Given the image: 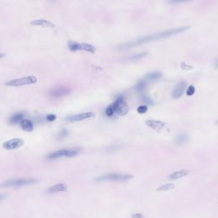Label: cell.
<instances>
[{
    "label": "cell",
    "mask_w": 218,
    "mask_h": 218,
    "mask_svg": "<svg viewBox=\"0 0 218 218\" xmlns=\"http://www.w3.org/2000/svg\"><path fill=\"white\" fill-rule=\"evenodd\" d=\"M187 29H188V27H179V28L166 30V31H163V32H157V33H154V34L141 37V38H139L135 39V40L131 41V42H129L127 44H124L123 45L120 46V49H130V48H132V47L141 45L145 44V43H149V42H152V41L160 40V39H163V38H169V37H171L173 35H177V34H179V33H182V32L187 31Z\"/></svg>",
    "instance_id": "6da1fadb"
},
{
    "label": "cell",
    "mask_w": 218,
    "mask_h": 218,
    "mask_svg": "<svg viewBox=\"0 0 218 218\" xmlns=\"http://www.w3.org/2000/svg\"><path fill=\"white\" fill-rule=\"evenodd\" d=\"M127 104L123 95H118L114 103L108 106L107 108L106 109V114L108 117H112L115 114L118 115H124L127 114Z\"/></svg>",
    "instance_id": "7a4b0ae2"
},
{
    "label": "cell",
    "mask_w": 218,
    "mask_h": 218,
    "mask_svg": "<svg viewBox=\"0 0 218 218\" xmlns=\"http://www.w3.org/2000/svg\"><path fill=\"white\" fill-rule=\"evenodd\" d=\"M80 152L79 148H63V149L57 150L55 152H53L47 156L48 159H56L61 158V157H67V158H71L74 157L78 154Z\"/></svg>",
    "instance_id": "3957f363"
},
{
    "label": "cell",
    "mask_w": 218,
    "mask_h": 218,
    "mask_svg": "<svg viewBox=\"0 0 218 218\" xmlns=\"http://www.w3.org/2000/svg\"><path fill=\"white\" fill-rule=\"evenodd\" d=\"M36 179L33 178H17V179H12L1 184L3 187H19L31 185L37 182Z\"/></svg>",
    "instance_id": "277c9868"
},
{
    "label": "cell",
    "mask_w": 218,
    "mask_h": 218,
    "mask_svg": "<svg viewBox=\"0 0 218 218\" xmlns=\"http://www.w3.org/2000/svg\"><path fill=\"white\" fill-rule=\"evenodd\" d=\"M38 81V78L35 76H27V77L19 78L15 79H12L5 83L6 86L19 87L23 85H28V84H34Z\"/></svg>",
    "instance_id": "5b68a950"
},
{
    "label": "cell",
    "mask_w": 218,
    "mask_h": 218,
    "mask_svg": "<svg viewBox=\"0 0 218 218\" xmlns=\"http://www.w3.org/2000/svg\"><path fill=\"white\" fill-rule=\"evenodd\" d=\"M132 178L131 175L128 174H118V173H111L107 174L104 176L95 178V182H107V181H114V182H118V181H128Z\"/></svg>",
    "instance_id": "8992f818"
},
{
    "label": "cell",
    "mask_w": 218,
    "mask_h": 218,
    "mask_svg": "<svg viewBox=\"0 0 218 218\" xmlns=\"http://www.w3.org/2000/svg\"><path fill=\"white\" fill-rule=\"evenodd\" d=\"M70 93V89L66 86H58L51 89L49 91V95L53 99H59L68 95Z\"/></svg>",
    "instance_id": "52a82bcc"
},
{
    "label": "cell",
    "mask_w": 218,
    "mask_h": 218,
    "mask_svg": "<svg viewBox=\"0 0 218 218\" xmlns=\"http://www.w3.org/2000/svg\"><path fill=\"white\" fill-rule=\"evenodd\" d=\"M24 145V141L21 138H13V139H10L9 141H5V143L3 144V147L6 150H15L18 149L20 147H21Z\"/></svg>",
    "instance_id": "ba28073f"
},
{
    "label": "cell",
    "mask_w": 218,
    "mask_h": 218,
    "mask_svg": "<svg viewBox=\"0 0 218 218\" xmlns=\"http://www.w3.org/2000/svg\"><path fill=\"white\" fill-rule=\"evenodd\" d=\"M94 116V114L91 112H87V113H82V114H76L73 116H69L67 118V121L68 122H78V121H82L85 120L88 118H92Z\"/></svg>",
    "instance_id": "9c48e42d"
},
{
    "label": "cell",
    "mask_w": 218,
    "mask_h": 218,
    "mask_svg": "<svg viewBox=\"0 0 218 218\" xmlns=\"http://www.w3.org/2000/svg\"><path fill=\"white\" fill-rule=\"evenodd\" d=\"M187 87V83L185 81L179 82L177 84V86L175 87V89L173 90L172 96L175 99H178L180 98L183 94V92L185 91Z\"/></svg>",
    "instance_id": "30bf717a"
},
{
    "label": "cell",
    "mask_w": 218,
    "mask_h": 218,
    "mask_svg": "<svg viewBox=\"0 0 218 218\" xmlns=\"http://www.w3.org/2000/svg\"><path fill=\"white\" fill-rule=\"evenodd\" d=\"M68 190V185L66 183H58L54 186L50 187L47 190L48 193H60V192H66Z\"/></svg>",
    "instance_id": "8fae6325"
},
{
    "label": "cell",
    "mask_w": 218,
    "mask_h": 218,
    "mask_svg": "<svg viewBox=\"0 0 218 218\" xmlns=\"http://www.w3.org/2000/svg\"><path fill=\"white\" fill-rule=\"evenodd\" d=\"M146 124H147V126H149L150 128L154 129L155 130H160L164 127H165V125H166L165 123L159 121V120H147Z\"/></svg>",
    "instance_id": "7c38bea8"
},
{
    "label": "cell",
    "mask_w": 218,
    "mask_h": 218,
    "mask_svg": "<svg viewBox=\"0 0 218 218\" xmlns=\"http://www.w3.org/2000/svg\"><path fill=\"white\" fill-rule=\"evenodd\" d=\"M32 25L33 26H38V27H47V28H54V24L52 22H50L47 20H44V19H38V20H35V21H32L31 22Z\"/></svg>",
    "instance_id": "4fadbf2b"
},
{
    "label": "cell",
    "mask_w": 218,
    "mask_h": 218,
    "mask_svg": "<svg viewBox=\"0 0 218 218\" xmlns=\"http://www.w3.org/2000/svg\"><path fill=\"white\" fill-rule=\"evenodd\" d=\"M21 124V126L23 130H25V131H27V132H31L33 130V129H34V125H33V124L31 120H29V119H23L21 122L20 123Z\"/></svg>",
    "instance_id": "5bb4252c"
},
{
    "label": "cell",
    "mask_w": 218,
    "mask_h": 218,
    "mask_svg": "<svg viewBox=\"0 0 218 218\" xmlns=\"http://www.w3.org/2000/svg\"><path fill=\"white\" fill-rule=\"evenodd\" d=\"M188 173H189V171L187 170H177L176 172H173L172 174H170L169 178H170V180H177V179H179V178H181V177H183L187 176V175H188Z\"/></svg>",
    "instance_id": "9a60e30c"
},
{
    "label": "cell",
    "mask_w": 218,
    "mask_h": 218,
    "mask_svg": "<svg viewBox=\"0 0 218 218\" xmlns=\"http://www.w3.org/2000/svg\"><path fill=\"white\" fill-rule=\"evenodd\" d=\"M161 77H162V73H159V72H152V73H147V74L146 75L144 80H145L146 82L155 81V80L159 79V78H160Z\"/></svg>",
    "instance_id": "2e32d148"
},
{
    "label": "cell",
    "mask_w": 218,
    "mask_h": 218,
    "mask_svg": "<svg viewBox=\"0 0 218 218\" xmlns=\"http://www.w3.org/2000/svg\"><path fill=\"white\" fill-rule=\"evenodd\" d=\"M23 119H24V114L22 113H17L10 117L9 123L12 124H19L21 122Z\"/></svg>",
    "instance_id": "e0dca14e"
},
{
    "label": "cell",
    "mask_w": 218,
    "mask_h": 218,
    "mask_svg": "<svg viewBox=\"0 0 218 218\" xmlns=\"http://www.w3.org/2000/svg\"><path fill=\"white\" fill-rule=\"evenodd\" d=\"M146 88H147V83L144 79H141V81L138 82V84L136 85V91L140 94H143Z\"/></svg>",
    "instance_id": "ac0fdd59"
},
{
    "label": "cell",
    "mask_w": 218,
    "mask_h": 218,
    "mask_svg": "<svg viewBox=\"0 0 218 218\" xmlns=\"http://www.w3.org/2000/svg\"><path fill=\"white\" fill-rule=\"evenodd\" d=\"M68 48L71 51H78V50H81V45L80 43L74 42V41H70L68 43Z\"/></svg>",
    "instance_id": "d6986e66"
},
{
    "label": "cell",
    "mask_w": 218,
    "mask_h": 218,
    "mask_svg": "<svg viewBox=\"0 0 218 218\" xmlns=\"http://www.w3.org/2000/svg\"><path fill=\"white\" fill-rule=\"evenodd\" d=\"M81 45V50H84L90 53H94L95 51V48L92 45L90 44H80Z\"/></svg>",
    "instance_id": "ffe728a7"
},
{
    "label": "cell",
    "mask_w": 218,
    "mask_h": 218,
    "mask_svg": "<svg viewBox=\"0 0 218 218\" xmlns=\"http://www.w3.org/2000/svg\"><path fill=\"white\" fill-rule=\"evenodd\" d=\"M187 141V136L185 134H181V135H178L176 138V142L178 145H182L183 143H185Z\"/></svg>",
    "instance_id": "44dd1931"
},
{
    "label": "cell",
    "mask_w": 218,
    "mask_h": 218,
    "mask_svg": "<svg viewBox=\"0 0 218 218\" xmlns=\"http://www.w3.org/2000/svg\"><path fill=\"white\" fill-rule=\"evenodd\" d=\"M175 187V185L172 184V183H168V184H164L162 186L159 187L158 188H157V190L158 191H169L170 190V189H172Z\"/></svg>",
    "instance_id": "7402d4cb"
},
{
    "label": "cell",
    "mask_w": 218,
    "mask_h": 218,
    "mask_svg": "<svg viewBox=\"0 0 218 218\" xmlns=\"http://www.w3.org/2000/svg\"><path fill=\"white\" fill-rule=\"evenodd\" d=\"M68 135V130H65V129H63V130H61L59 132V134H58V136H57V139H59V140L60 139H63V138H65Z\"/></svg>",
    "instance_id": "603a6c76"
},
{
    "label": "cell",
    "mask_w": 218,
    "mask_h": 218,
    "mask_svg": "<svg viewBox=\"0 0 218 218\" xmlns=\"http://www.w3.org/2000/svg\"><path fill=\"white\" fill-rule=\"evenodd\" d=\"M147 106H146V105L140 106V107L137 108V112H138L139 114H145V113H147Z\"/></svg>",
    "instance_id": "cb8c5ba5"
},
{
    "label": "cell",
    "mask_w": 218,
    "mask_h": 218,
    "mask_svg": "<svg viewBox=\"0 0 218 218\" xmlns=\"http://www.w3.org/2000/svg\"><path fill=\"white\" fill-rule=\"evenodd\" d=\"M194 92H195V88H194V86L190 85V86L187 88V95L191 96V95H193L194 94Z\"/></svg>",
    "instance_id": "d4e9b609"
},
{
    "label": "cell",
    "mask_w": 218,
    "mask_h": 218,
    "mask_svg": "<svg viewBox=\"0 0 218 218\" xmlns=\"http://www.w3.org/2000/svg\"><path fill=\"white\" fill-rule=\"evenodd\" d=\"M46 119L48 120V121H50V122H53L54 121L55 119H56V115H54V114H49L47 117H46Z\"/></svg>",
    "instance_id": "484cf974"
},
{
    "label": "cell",
    "mask_w": 218,
    "mask_h": 218,
    "mask_svg": "<svg viewBox=\"0 0 218 218\" xmlns=\"http://www.w3.org/2000/svg\"><path fill=\"white\" fill-rule=\"evenodd\" d=\"M146 53H141V54H137L136 55H133L130 57V59L131 60H136V59H139V58H141V57H143V56H145L146 55Z\"/></svg>",
    "instance_id": "4316f807"
},
{
    "label": "cell",
    "mask_w": 218,
    "mask_h": 218,
    "mask_svg": "<svg viewBox=\"0 0 218 218\" xmlns=\"http://www.w3.org/2000/svg\"><path fill=\"white\" fill-rule=\"evenodd\" d=\"M192 0H169L170 4H179V3H184V2H188Z\"/></svg>",
    "instance_id": "83f0119b"
},
{
    "label": "cell",
    "mask_w": 218,
    "mask_h": 218,
    "mask_svg": "<svg viewBox=\"0 0 218 218\" xmlns=\"http://www.w3.org/2000/svg\"><path fill=\"white\" fill-rule=\"evenodd\" d=\"M142 101L146 102V103H147V104H153V101L151 100L149 97H146V96L142 97Z\"/></svg>",
    "instance_id": "f1b7e54d"
},
{
    "label": "cell",
    "mask_w": 218,
    "mask_h": 218,
    "mask_svg": "<svg viewBox=\"0 0 218 218\" xmlns=\"http://www.w3.org/2000/svg\"><path fill=\"white\" fill-rule=\"evenodd\" d=\"M181 68H182V69H184V70H187V69H192V67H190V66H187L186 64L184 63V62H182V65H181Z\"/></svg>",
    "instance_id": "f546056e"
},
{
    "label": "cell",
    "mask_w": 218,
    "mask_h": 218,
    "mask_svg": "<svg viewBox=\"0 0 218 218\" xmlns=\"http://www.w3.org/2000/svg\"><path fill=\"white\" fill-rule=\"evenodd\" d=\"M132 218H143V216L140 213H136L132 215Z\"/></svg>",
    "instance_id": "4dcf8cb0"
},
{
    "label": "cell",
    "mask_w": 218,
    "mask_h": 218,
    "mask_svg": "<svg viewBox=\"0 0 218 218\" xmlns=\"http://www.w3.org/2000/svg\"><path fill=\"white\" fill-rule=\"evenodd\" d=\"M5 198V194H0V201H1V200H4Z\"/></svg>",
    "instance_id": "1f68e13d"
},
{
    "label": "cell",
    "mask_w": 218,
    "mask_h": 218,
    "mask_svg": "<svg viewBox=\"0 0 218 218\" xmlns=\"http://www.w3.org/2000/svg\"><path fill=\"white\" fill-rule=\"evenodd\" d=\"M3 57H5V54H3V53H0V59H1V58H3Z\"/></svg>",
    "instance_id": "d6a6232c"
},
{
    "label": "cell",
    "mask_w": 218,
    "mask_h": 218,
    "mask_svg": "<svg viewBox=\"0 0 218 218\" xmlns=\"http://www.w3.org/2000/svg\"><path fill=\"white\" fill-rule=\"evenodd\" d=\"M215 66H216V68H218V60L216 61V64H215Z\"/></svg>",
    "instance_id": "836d02e7"
},
{
    "label": "cell",
    "mask_w": 218,
    "mask_h": 218,
    "mask_svg": "<svg viewBox=\"0 0 218 218\" xmlns=\"http://www.w3.org/2000/svg\"><path fill=\"white\" fill-rule=\"evenodd\" d=\"M216 123H217V124H218V121H217V122H216Z\"/></svg>",
    "instance_id": "e575fe53"
}]
</instances>
